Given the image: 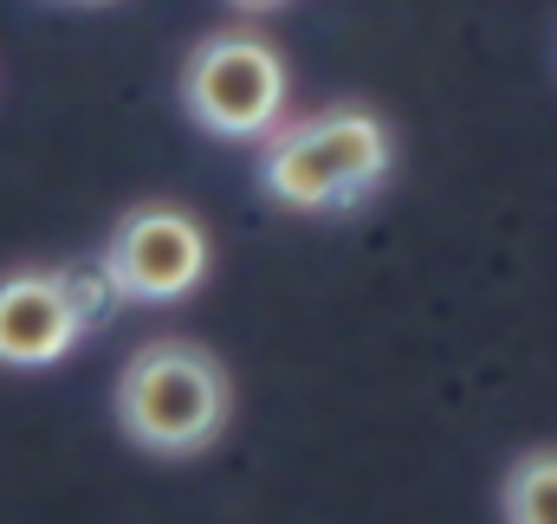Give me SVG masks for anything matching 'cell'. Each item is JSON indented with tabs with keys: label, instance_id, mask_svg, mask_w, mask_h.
I'll return each mask as SVG.
<instances>
[{
	"label": "cell",
	"instance_id": "6da1fadb",
	"mask_svg": "<svg viewBox=\"0 0 557 524\" xmlns=\"http://www.w3.org/2000/svg\"><path fill=\"white\" fill-rule=\"evenodd\" d=\"M117 427L124 440L162 460H188L201 447H214L234 421V376L214 350L188 344V337H156L117 376Z\"/></svg>",
	"mask_w": 557,
	"mask_h": 524
},
{
	"label": "cell",
	"instance_id": "8992f818",
	"mask_svg": "<svg viewBox=\"0 0 557 524\" xmlns=\"http://www.w3.org/2000/svg\"><path fill=\"white\" fill-rule=\"evenodd\" d=\"M499 519L506 524H557V447H532L512 460L499 486Z\"/></svg>",
	"mask_w": 557,
	"mask_h": 524
},
{
	"label": "cell",
	"instance_id": "5b68a950",
	"mask_svg": "<svg viewBox=\"0 0 557 524\" xmlns=\"http://www.w3.org/2000/svg\"><path fill=\"white\" fill-rule=\"evenodd\" d=\"M85 337L59 272H7L0 278V363L7 370H46Z\"/></svg>",
	"mask_w": 557,
	"mask_h": 524
},
{
	"label": "cell",
	"instance_id": "7a4b0ae2",
	"mask_svg": "<svg viewBox=\"0 0 557 524\" xmlns=\"http://www.w3.org/2000/svg\"><path fill=\"white\" fill-rule=\"evenodd\" d=\"M389 162H396V136L370 104H331L267 136L260 188L292 214H331L376 195Z\"/></svg>",
	"mask_w": 557,
	"mask_h": 524
},
{
	"label": "cell",
	"instance_id": "277c9868",
	"mask_svg": "<svg viewBox=\"0 0 557 524\" xmlns=\"http://www.w3.org/2000/svg\"><path fill=\"white\" fill-rule=\"evenodd\" d=\"M208 227L175 208V201H143L131 208L111 240H104V265L124 291V304H175L208 278Z\"/></svg>",
	"mask_w": 557,
	"mask_h": 524
},
{
	"label": "cell",
	"instance_id": "3957f363",
	"mask_svg": "<svg viewBox=\"0 0 557 524\" xmlns=\"http://www.w3.org/2000/svg\"><path fill=\"white\" fill-rule=\"evenodd\" d=\"M285 52L253 26H221L182 59V111L221 142H267L285 124Z\"/></svg>",
	"mask_w": 557,
	"mask_h": 524
},
{
	"label": "cell",
	"instance_id": "52a82bcc",
	"mask_svg": "<svg viewBox=\"0 0 557 524\" xmlns=\"http://www.w3.org/2000/svg\"><path fill=\"white\" fill-rule=\"evenodd\" d=\"M59 285H65V298H72V311H78L85 330H98V324L124 304V291H117L104 253H98V260H78V265H59Z\"/></svg>",
	"mask_w": 557,
	"mask_h": 524
},
{
	"label": "cell",
	"instance_id": "ba28073f",
	"mask_svg": "<svg viewBox=\"0 0 557 524\" xmlns=\"http://www.w3.org/2000/svg\"><path fill=\"white\" fill-rule=\"evenodd\" d=\"M227 7H240V13H273V7H285V0H227Z\"/></svg>",
	"mask_w": 557,
	"mask_h": 524
}]
</instances>
